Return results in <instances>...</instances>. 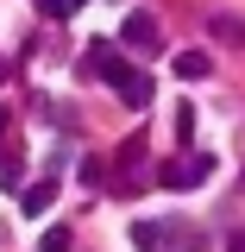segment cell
Listing matches in <instances>:
<instances>
[{"label":"cell","instance_id":"1","mask_svg":"<svg viewBox=\"0 0 245 252\" xmlns=\"http://www.w3.org/2000/svg\"><path fill=\"white\" fill-rule=\"evenodd\" d=\"M201 177H214V158L208 152H195V158H183V164H163V170H157L163 189H195Z\"/></svg>","mask_w":245,"mask_h":252},{"label":"cell","instance_id":"2","mask_svg":"<svg viewBox=\"0 0 245 252\" xmlns=\"http://www.w3.org/2000/svg\"><path fill=\"white\" fill-rule=\"evenodd\" d=\"M120 38L132 44V51H157V44H163V38H157V19H151V13H126Z\"/></svg>","mask_w":245,"mask_h":252},{"label":"cell","instance_id":"3","mask_svg":"<svg viewBox=\"0 0 245 252\" xmlns=\"http://www.w3.org/2000/svg\"><path fill=\"white\" fill-rule=\"evenodd\" d=\"M113 94H120L126 107H151V76H138V69H126L120 82H113Z\"/></svg>","mask_w":245,"mask_h":252},{"label":"cell","instance_id":"4","mask_svg":"<svg viewBox=\"0 0 245 252\" xmlns=\"http://www.w3.org/2000/svg\"><path fill=\"white\" fill-rule=\"evenodd\" d=\"M51 202H57V177H38V183H31V189H26V195H19V208H26V215H31V220L44 215V208H51Z\"/></svg>","mask_w":245,"mask_h":252},{"label":"cell","instance_id":"5","mask_svg":"<svg viewBox=\"0 0 245 252\" xmlns=\"http://www.w3.org/2000/svg\"><path fill=\"white\" fill-rule=\"evenodd\" d=\"M214 63H208V51H176V76H189V82H201Z\"/></svg>","mask_w":245,"mask_h":252},{"label":"cell","instance_id":"6","mask_svg":"<svg viewBox=\"0 0 245 252\" xmlns=\"http://www.w3.org/2000/svg\"><path fill=\"white\" fill-rule=\"evenodd\" d=\"M132 246H138V252H157V246H163V227H157V220H138V227H132Z\"/></svg>","mask_w":245,"mask_h":252},{"label":"cell","instance_id":"7","mask_svg":"<svg viewBox=\"0 0 245 252\" xmlns=\"http://www.w3.org/2000/svg\"><path fill=\"white\" fill-rule=\"evenodd\" d=\"M0 189H19V152H0Z\"/></svg>","mask_w":245,"mask_h":252},{"label":"cell","instance_id":"8","mask_svg":"<svg viewBox=\"0 0 245 252\" xmlns=\"http://www.w3.org/2000/svg\"><path fill=\"white\" fill-rule=\"evenodd\" d=\"M214 38H226V44H245V19H214Z\"/></svg>","mask_w":245,"mask_h":252},{"label":"cell","instance_id":"9","mask_svg":"<svg viewBox=\"0 0 245 252\" xmlns=\"http://www.w3.org/2000/svg\"><path fill=\"white\" fill-rule=\"evenodd\" d=\"M38 252H69V227H51V233L38 240Z\"/></svg>","mask_w":245,"mask_h":252},{"label":"cell","instance_id":"10","mask_svg":"<svg viewBox=\"0 0 245 252\" xmlns=\"http://www.w3.org/2000/svg\"><path fill=\"white\" fill-rule=\"evenodd\" d=\"M38 13H44V19H63L69 6H63V0H38Z\"/></svg>","mask_w":245,"mask_h":252},{"label":"cell","instance_id":"11","mask_svg":"<svg viewBox=\"0 0 245 252\" xmlns=\"http://www.w3.org/2000/svg\"><path fill=\"white\" fill-rule=\"evenodd\" d=\"M226 252H245V233H233V240H226Z\"/></svg>","mask_w":245,"mask_h":252},{"label":"cell","instance_id":"12","mask_svg":"<svg viewBox=\"0 0 245 252\" xmlns=\"http://www.w3.org/2000/svg\"><path fill=\"white\" fill-rule=\"evenodd\" d=\"M0 139H6V107H0Z\"/></svg>","mask_w":245,"mask_h":252}]
</instances>
